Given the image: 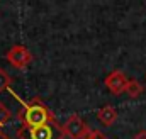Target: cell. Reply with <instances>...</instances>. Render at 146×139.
Instances as JSON below:
<instances>
[{"mask_svg": "<svg viewBox=\"0 0 146 139\" xmlns=\"http://www.w3.org/2000/svg\"><path fill=\"white\" fill-rule=\"evenodd\" d=\"M131 99H138V97H141L143 95V92H145V87L136 80V78H131V80H127V85H126V90H124Z\"/></svg>", "mask_w": 146, "mask_h": 139, "instance_id": "cell-7", "label": "cell"}, {"mask_svg": "<svg viewBox=\"0 0 146 139\" xmlns=\"http://www.w3.org/2000/svg\"><path fill=\"white\" fill-rule=\"evenodd\" d=\"M12 95H15V93H12ZM15 99L22 104V110L19 112V120L22 122V127H39V126H44V124L54 120L53 112L48 109L46 104H42V100L33 99L29 102H24L17 95H15Z\"/></svg>", "mask_w": 146, "mask_h": 139, "instance_id": "cell-1", "label": "cell"}, {"mask_svg": "<svg viewBox=\"0 0 146 139\" xmlns=\"http://www.w3.org/2000/svg\"><path fill=\"white\" fill-rule=\"evenodd\" d=\"M19 139H65L63 126L58 124V120H51L39 127H19L17 131Z\"/></svg>", "mask_w": 146, "mask_h": 139, "instance_id": "cell-2", "label": "cell"}, {"mask_svg": "<svg viewBox=\"0 0 146 139\" xmlns=\"http://www.w3.org/2000/svg\"><path fill=\"white\" fill-rule=\"evenodd\" d=\"M63 131H65V136H68L70 139H85L90 127L85 124V120L78 114H72L66 119V122L63 126Z\"/></svg>", "mask_w": 146, "mask_h": 139, "instance_id": "cell-4", "label": "cell"}, {"mask_svg": "<svg viewBox=\"0 0 146 139\" xmlns=\"http://www.w3.org/2000/svg\"><path fill=\"white\" fill-rule=\"evenodd\" d=\"M104 83H106L107 90H109L112 95H121V93L126 90V85H127V76H126L122 71L114 70V71H110L109 75L106 76Z\"/></svg>", "mask_w": 146, "mask_h": 139, "instance_id": "cell-5", "label": "cell"}, {"mask_svg": "<svg viewBox=\"0 0 146 139\" xmlns=\"http://www.w3.org/2000/svg\"><path fill=\"white\" fill-rule=\"evenodd\" d=\"M0 139H12V138H10V136H7V134L0 129Z\"/></svg>", "mask_w": 146, "mask_h": 139, "instance_id": "cell-12", "label": "cell"}, {"mask_svg": "<svg viewBox=\"0 0 146 139\" xmlns=\"http://www.w3.org/2000/svg\"><path fill=\"white\" fill-rule=\"evenodd\" d=\"M134 139H146V131H139V132L134 136Z\"/></svg>", "mask_w": 146, "mask_h": 139, "instance_id": "cell-11", "label": "cell"}, {"mask_svg": "<svg viewBox=\"0 0 146 139\" xmlns=\"http://www.w3.org/2000/svg\"><path fill=\"white\" fill-rule=\"evenodd\" d=\"M10 85H12V78L7 75V71H5V70L0 68V92L10 90Z\"/></svg>", "mask_w": 146, "mask_h": 139, "instance_id": "cell-8", "label": "cell"}, {"mask_svg": "<svg viewBox=\"0 0 146 139\" xmlns=\"http://www.w3.org/2000/svg\"><path fill=\"white\" fill-rule=\"evenodd\" d=\"M10 119H12V112H10L5 105L0 102V129H2V127L10 120Z\"/></svg>", "mask_w": 146, "mask_h": 139, "instance_id": "cell-9", "label": "cell"}, {"mask_svg": "<svg viewBox=\"0 0 146 139\" xmlns=\"http://www.w3.org/2000/svg\"><path fill=\"white\" fill-rule=\"evenodd\" d=\"M97 119H99V122H100L102 126L110 127V126L117 120V110H115L112 105H104L102 109H99Z\"/></svg>", "mask_w": 146, "mask_h": 139, "instance_id": "cell-6", "label": "cell"}, {"mask_svg": "<svg viewBox=\"0 0 146 139\" xmlns=\"http://www.w3.org/2000/svg\"><path fill=\"white\" fill-rule=\"evenodd\" d=\"M85 139H109V138L102 131H99V129H90L88 134L85 136Z\"/></svg>", "mask_w": 146, "mask_h": 139, "instance_id": "cell-10", "label": "cell"}, {"mask_svg": "<svg viewBox=\"0 0 146 139\" xmlns=\"http://www.w3.org/2000/svg\"><path fill=\"white\" fill-rule=\"evenodd\" d=\"M7 61L14 66V68L17 70H26L29 65H31V61H33V54H31V51L26 48V46H22V44H15V46H12L9 51H7Z\"/></svg>", "mask_w": 146, "mask_h": 139, "instance_id": "cell-3", "label": "cell"}]
</instances>
